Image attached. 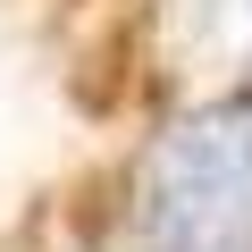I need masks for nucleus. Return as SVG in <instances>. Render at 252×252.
<instances>
[{"label":"nucleus","mask_w":252,"mask_h":252,"mask_svg":"<svg viewBox=\"0 0 252 252\" xmlns=\"http://www.w3.org/2000/svg\"><path fill=\"white\" fill-rule=\"evenodd\" d=\"M135 252H252V109L185 126L152 160Z\"/></svg>","instance_id":"obj_1"}]
</instances>
